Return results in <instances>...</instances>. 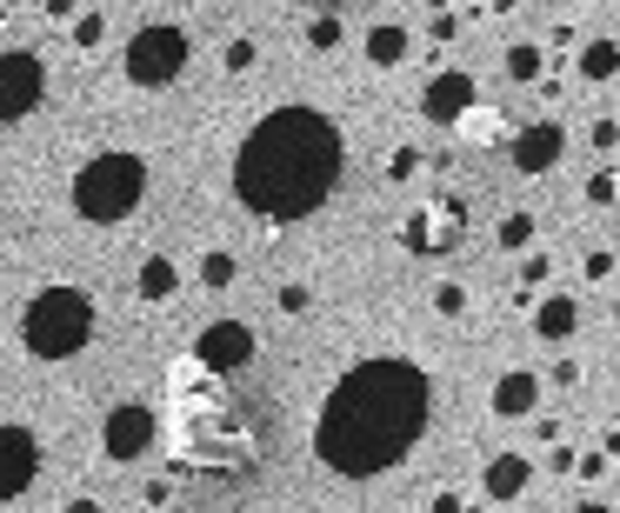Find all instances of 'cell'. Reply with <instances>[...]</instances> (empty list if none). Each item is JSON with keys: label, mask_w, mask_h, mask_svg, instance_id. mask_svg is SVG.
<instances>
[{"label": "cell", "mask_w": 620, "mask_h": 513, "mask_svg": "<svg viewBox=\"0 0 620 513\" xmlns=\"http://www.w3.org/2000/svg\"><path fill=\"white\" fill-rule=\"evenodd\" d=\"M427 421H434L427 367H414L401 354H374L327 387L321 421H314V454L341 481H374L421 447Z\"/></svg>", "instance_id": "1"}, {"label": "cell", "mask_w": 620, "mask_h": 513, "mask_svg": "<svg viewBox=\"0 0 620 513\" xmlns=\"http://www.w3.org/2000/svg\"><path fill=\"white\" fill-rule=\"evenodd\" d=\"M20 341H27L33 361H73L94 341V300L80 287H40L33 307H27Z\"/></svg>", "instance_id": "4"}, {"label": "cell", "mask_w": 620, "mask_h": 513, "mask_svg": "<svg viewBox=\"0 0 620 513\" xmlns=\"http://www.w3.org/2000/svg\"><path fill=\"white\" fill-rule=\"evenodd\" d=\"M474 100H481V80H474L468 67H441V73H427V87H421V120L461 127V120L474 114Z\"/></svg>", "instance_id": "7"}, {"label": "cell", "mask_w": 620, "mask_h": 513, "mask_svg": "<svg viewBox=\"0 0 620 513\" xmlns=\"http://www.w3.org/2000/svg\"><path fill=\"white\" fill-rule=\"evenodd\" d=\"M40 474V441L13 421H0V501H20Z\"/></svg>", "instance_id": "11"}, {"label": "cell", "mask_w": 620, "mask_h": 513, "mask_svg": "<svg viewBox=\"0 0 620 513\" xmlns=\"http://www.w3.org/2000/svg\"><path fill=\"white\" fill-rule=\"evenodd\" d=\"M307 307H314L307 287H281V314H307Z\"/></svg>", "instance_id": "31"}, {"label": "cell", "mask_w": 620, "mask_h": 513, "mask_svg": "<svg viewBox=\"0 0 620 513\" xmlns=\"http://www.w3.org/2000/svg\"><path fill=\"white\" fill-rule=\"evenodd\" d=\"M347 140L321 107H274L247 127L234 154V194L260 220H307L341 187Z\"/></svg>", "instance_id": "2"}, {"label": "cell", "mask_w": 620, "mask_h": 513, "mask_svg": "<svg viewBox=\"0 0 620 513\" xmlns=\"http://www.w3.org/2000/svg\"><path fill=\"white\" fill-rule=\"evenodd\" d=\"M548 267H554L548 254H521V280H528V287H541V280H548Z\"/></svg>", "instance_id": "29"}, {"label": "cell", "mask_w": 620, "mask_h": 513, "mask_svg": "<svg viewBox=\"0 0 620 513\" xmlns=\"http://www.w3.org/2000/svg\"><path fill=\"white\" fill-rule=\"evenodd\" d=\"M434 314H447V320L468 314V287H461V280H441V287H434Z\"/></svg>", "instance_id": "24"}, {"label": "cell", "mask_w": 620, "mask_h": 513, "mask_svg": "<svg viewBox=\"0 0 620 513\" xmlns=\"http://www.w3.org/2000/svg\"><path fill=\"white\" fill-rule=\"evenodd\" d=\"M561 513H620L614 501H601V494H581V501H568Z\"/></svg>", "instance_id": "33"}, {"label": "cell", "mask_w": 620, "mask_h": 513, "mask_svg": "<svg viewBox=\"0 0 620 513\" xmlns=\"http://www.w3.org/2000/svg\"><path fill=\"white\" fill-rule=\"evenodd\" d=\"M427 33H434V40H454V33H461V13H434V27H427Z\"/></svg>", "instance_id": "34"}, {"label": "cell", "mask_w": 620, "mask_h": 513, "mask_svg": "<svg viewBox=\"0 0 620 513\" xmlns=\"http://www.w3.org/2000/svg\"><path fill=\"white\" fill-rule=\"evenodd\" d=\"M488 414L494 421H534L541 414V374L534 367H508L488 394Z\"/></svg>", "instance_id": "13"}, {"label": "cell", "mask_w": 620, "mask_h": 513, "mask_svg": "<svg viewBox=\"0 0 620 513\" xmlns=\"http://www.w3.org/2000/svg\"><path fill=\"white\" fill-rule=\"evenodd\" d=\"M220 60H227V73H247V67H254V40H227Z\"/></svg>", "instance_id": "28"}, {"label": "cell", "mask_w": 620, "mask_h": 513, "mask_svg": "<svg viewBox=\"0 0 620 513\" xmlns=\"http://www.w3.org/2000/svg\"><path fill=\"white\" fill-rule=\"evenodd\" d=\"M154 434H160L154 407H140V401H120V407L107 414V427H100V447H107V461H140V454L154 447Z\"/></svg>", "instance_id": "10"}, {"label": "cell", "mask_w": 620, "mask_h": 513, "mask_svg": "<svg viewBox=\"0 0 620 513\" xmlns=\"http://www.w3.org/2000/svg\"><path fill=\"white\" fill-rule=\"evenodd\" d=\"M254 327L247 320H214V327H200V341H194V361L214 374V381H227V374H247L254 367Z\"/></svg>", "instance_id": "6"}, {"label": "cell", "mask_w": 620, "mask_h": 513, "mask_svg": "<svg viewBox=\"0 0 620 513\" xmlns=\"http://www.w3.org/2000/svg\"><path fill=\"white\" fill-rule=\"evenodd\" d=\"M407 47H414V33H407L401 20H374V27H367V60H374V67H401Z\"/></svg>", "instance_id": "16"}, {"label": "cell", "mask_w": 620, "mask_h": 513, "mask_svg": "<svg viewBox=\"0 0 620 513\" xmlns=\"http://www.w3.org/2000/svg\"><path fill=\"white\" fill-rule=\"evenodd\" d=\"M548 381H554L561 394H574V387H581V361H554V374H548Z\"/></svg>", "instance_id": "30"}, {"label": "cell", "mask_w": 620, "mask_h": 513, "mask_svg": "<svg viewBox=\"0 0 620 513\" xmlns=\"http://www.w3.org/2000/svg\"><path fill=\"white\" fill-rule=\"evenodd\" d=\"M234 274H240V267H234V254H207V260H200V280H207L214 294H220V287H234Z\"/></svg>", "instance_id": "22"}, {"label": "cell", "mask_w": 620, "mask_h": 513, "mask_svg": "<svg viewBox=\"0 0 620 513\" xmlns=\"http://www.w3.org/2000/svg\"><path fill=\"white\" fill-rule=\"evenodd\" d=\"M534 234H541V220L514 207V214H501V227H494V247H501V254H534Z\"/></svg>", "instance_id": "19"}, {"label": "cell", "mask_w": 620, "mask_h": 513, "mask_svg": "<svg viewBox=\"0 0 620 513\" xmlns=\"http://www.w3.org/2000/svg\"><path fill=\"white\" fill-rule=\"evenodd\" d=\"M180 67H187V27L147 20V27L127 40V80H134V87H174Z\"/></svg>", "instance_id": "5"}, {"label": "cell", "mask_w": 620, "mask_h": 513, "mask_svg": "<svg viewBox=\"0 0 620 513\" xmlns=\"http://www.w3.org/2000/svg\"><path fill=\"white\" fill-rule=\"evenodd\" d=\"M508 160H514V174H528V180L554 174V167L568 160V127H561V120H528V127L508 140Z\"/></svg>", "instance_id": "9"}, {"label": "cell", "mask_w": 620, "mask_h": 513, "mask_svg": "<svg viewBox=\"0 0 620 513\" xmlns=\"http://www.w3.org/2000/svg\"><path fill=\"white\" fill-rule=\"evenodd\" d=\"M40 93H47V67H40V53H0V127H13V120H27L33 107H40Z\"/></svg>", "instance_id": "8"}, {"label": "cell", "mask_w": 620, "mask_h": 513, "mask_svg": "<svg viewBox=\"0 0 620 513\" xmlns=\"http://www.w3.org/2000/svg\"><path fill=\"white\" fill-rule=\"evenodd\" d=\"M574 334H581V294H568V287L541 294L534 300V341L541 347H568Z\"/></svg>", "instance_id": "14"}, {"label": "cell", "mask_w": 620, "mask_h": 513, "mask_svg": "<svg viewBox=\"0 0 620 513\" xmlns=\"http://www.w3.org/2000/svg\"><path fill=\"white\" fill-rule=\"evenodd\" d=\"M541 67H548L541 40H508V53H501V73H508V80H521V87H541V80H548Z\"/></svg>", "instance_id": "18"}, {"label": "cell", "mask_w": 620, "mask_h": 513, "mask_svg": "<svg viewBox=\"0 0 620 513\" xmlns=\"http://www.w3.org/2000/svg\"><path fill=\"white\" fill-rule=\"evenodd\" d=\"M614 247H588V254H581V280H588V287H608V280H614Z\"/></svg>", "instance_id": "20"}, {"label": "cell", "mask_w": 620, "mask_h": 513, "mask_svg": "<svg viewBox=\"0 0 620 513\" xmlns=\"http://www.w3.org/2000/svg\"><path fill=\"white\" fill-rule=\"evenodd\" d=\"M614 474H620V461H614Z\"/></svg>", "instance_id": "37"}, {"label": "cell", "mask_w": 620, "mask_h": 513, "mask_svg": "<svg viewBox=\"0 0 620 513\" xmlns=\"http://www.w3.org/2000/svg\"><path fill=\"white\" fill-rule=\"evenodd\" d=\"M341 33H347V27H341V13H314V20H307V47H321V53H334V47H341Z\"/></svg>", "instance_id": "21"}, {"label": "cell", "mask_w": 620, "mask_h": 513, "mask_svg": "<svg viewBox=\"0 0 620 513\" xmlns=\"http://www.w3.org/2000/svg\"><path fill=\"white\" fill-rule=\"evenodd\" d=\"M588 147H594V154H614V147H620V120H614V114H601V120L588 127Z\"/></svg>", "instance_id": "25"}, {"label": "cell", "mask_w": 620, "mask_h": 513, "mask_svg": "<svg viewBox=\"0 0 620 513\" xmlns=\"http://www.w3.org/2000/svg\"><path fill=\"white\" fill-rule=\"evenodd\" d=\"M588 200H594V207H614V200H620V180H614V174H594V180H588Z\"/></svg>", "instance_id": "27"}, {"label": "cell", "mask_w": 620, "mask_h": 513, "mask_svg": "<svg viewBox=\"0 0 620 513\" xmlns=\"http://www.w3.org/2000/svg\"><path fill=\"white\" fill-rule=\"evenodd\" d=\"M614 327H620V294H614Z\"/></svg>", "instance_id": "36"}, {"label": "cell", "mask_w": 620, "mask_h": 513, "mask_svg": "<svg viewBox=\"0 0 620 513\" xmlns=\"http://www.w3.org/2000/svg\"><path fill=\"white\" fill-rule=\"evenodd\" d=\"M608 467H614V454L608 447H588V454H574V474L594 487V481H608Z\"/></svg>", "instance_id": "23"}, {"label": "cell", "mask_w": 620, "mask_h": 513, "mask_svg": "<svg viewBox=\"0 0 620 513\" xmlns=\"http://www.w3.org/2000/svg\"><path fill=\"white\" fill-rule=\"evenodd\" d=\"M100 33H107L100 13H80V20H73V47H100Z\"/></svg>", "instance_id": "26"}, {"label": "cell", "mask_w": 620, "mask_h": 513, "mask_svg": "<svg viewBox=\"0 0 620 513\" xmlns=\"http://www.w3.org/2000/svg\"><path fill=\"white\" fill-rule=\"evenodd\" d=\"M528 487H534V461H528L521 447H508V454H488V461H481V494H488L494 507L528 501Z\"/></svg>", "instance_id": "12"}, {"label": "cell", "mask_w": 620, "mask_h": 513, "mask_svg": "<svg viewBox=\"0 0 620 513\" xmlns=\"http://www.w3.org/2000/svg\"><path fill=\"white\" fill-rule=\"evenodd\" d=\"M574 73L588 87H614L620 80V33H588L581 53H574Z\"/></svg>", "instance_id": "15"}, {"label": "cell", "mask_w": 620, "mask_h": 513, "mask_svg": "<svg viewBox=\"0 0 620 513\" xmlns=\"http://www.w3.org/2000/svg\"><path fill=\"white\" fill-rule=\"evenodd\" d=\"M140 194H147V160L127 154V147H107V154H94V160L73 174V214L94 220V227L127 220V214L140 207Z\"/></svg>", "instance_id": "3"}, {"label": "cell", "mask_w": 620, "mask_h": 513, "mask_svg": "<svg viewBox=\"0 0 620 513\" xmlns=\"http://www.w3.org/2000/svg\"><path fill=\"white\" fill-rule=\"evenodd\" d=\"M67 513H100V501H73Z\"/></svg>", "instance_id": "35"}, {"label": "cell", "mask_w": 620, "mask_h": 513, "mask_svg": "<svg viewBox=\"0 0 620 513\" xmlns=\"http://www.w3.org/2000/svg\"><path fill=\"white\" fill-rule=\"evenodd\" d=\"M427 513H468V494H454V487H441V494L427 501Z\"/></svg>", "instance_id": "32"}, {"label": "cell", "mask_w": 620, "mask_h": 513, "mask_svg": "<svg viewBox=\"0 0 620 513\" xmlns=\"http://www.w3.org/2000/svg\"><path fill=\"white\" fill-rule=\"evenodd\" d=\"M134 287H140L147 307H167V300L180 294V267H174L167 254H154V260H140V280H134Z\"/></svg>", "instance_id": "17"}]
</instances>
